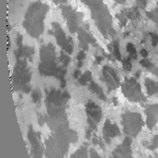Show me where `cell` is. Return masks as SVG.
Segmentation results:
<instances>
[{
	"mask_svg": "<svg viewBox=\"0 0 158 158\" xmlns=\"http://www.w3.org/2000/svg\"><path fill=\"white\" fill-rule=\"evenodd\" d=\"M141 53L142 56H147V52L145 50H142V51L141 52Z\"/></svg>",
	"mask_w": 158,
	"mask_h": 158,
	"instance_id": "7a4b0ae2",
	"label": "cell"
},
{
	"mask_svg": "<svg viewBox=\"0 0 158 158\" xmlns=\"http://www.w3.org/2000/svg\"><path fill=\"white\" fill-rule=\"evenodd\" d=\"M124 67L126 69H127V70L130 69V67H131L130 63L129 61H125L124 62Z\"/></svg>",
	"mask_w": 158,
	"mask_h": 158,
	"instance_id": "6da1fadb",
	"label": "cell"
},
{
	"mask_svg": "<svg viewBox=\"0 0 158 158\" xmlns=\"http://www.w3.org/2000/svg\"><path fill=\"white\" fill-rule=\"evenodd\" d=\"M79 73H80V72H79L78 71H76V73H75V74H74L75 77H77L78 76V75H79Z\"/></svg>",
	"mask_w": 158,
	"mask_h": 158,
	"instance_id": "3957f363",
	"label": "cell"
}]
</instances>
